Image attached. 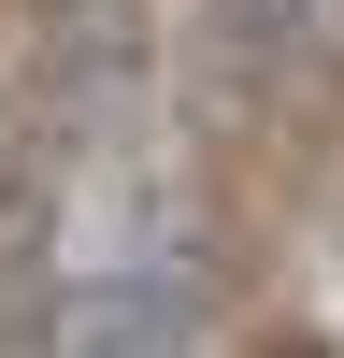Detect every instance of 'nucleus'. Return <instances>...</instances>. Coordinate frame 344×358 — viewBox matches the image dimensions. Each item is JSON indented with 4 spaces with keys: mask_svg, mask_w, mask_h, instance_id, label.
<instances>
[{
    "mask_svg": "<svg viewBox=\"0 0 344 358\" xmlns=\"http://www.w3.org/2000/svg\"><path fill=\"white\" fill-rule=\"evenodd\" d=\"M215 287L201 258H86L43 287V358H201Z\"/></svg>",
    "mask_w": 344,
    "mask_h": 358,
    "instance_id": "obj_1",
    "label": "nucleus"
},
{
    "mask_svg": "<svg viewBox=\"0 0 344 358\" xmlns=\"http://www.w3.org/2000/svg\"><path fill=\"white\" fill-rule=\"evenodd\" d=\"M201 43H215V86L258 101V86L301 72V0H201Z\"/></svg>",
    "mask_w": 344,
    "mask_h": 358,
    "instance_id": "obj_2",
    "label": "nucleus"
},
{
    "mask_svg": "<svg viewBox=\"0 0 344 358\" xmlns=\"http://www.w3.org/2000/svg\"><path fill=\"white\" fill-rule=\"evenodd\" d=\"M301 72H344V0H301Z\"/></svg>",
    "mask_w": 344,
    "mask_h": 358,
    "instance_id": "obj_3",
    "label": "nucleus"
}]
</instances>
